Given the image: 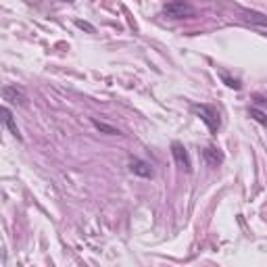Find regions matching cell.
Returning a JSON list of instances; mask_svg holds the SVG:
<instances>
[{
	"mask_svg": "<svg viewBox=\"0 0 267 267\" xmlns=\"http://www.w3.org/2000/svg\"><path fill=\"white\" fill-rule=\"evenodd\" d=\"M163 15L171 19H184L194 15V9L190 5V0H167L163 7Z\"/></svg>",
	"mask_w": 267,
	"mask_h": 267,
	"instance_id": "6da1fadb",
	"label": "cell"
},
{
	"mask_svg": "<svg viewBox=\"0 0 267 267\" xmlns=\"http://www.w3.org/2000/svg\"><path fill=\"white\" fill-rule=\"evenodd\" d=\"M194 111L199 113V117L207 123V128L209 132H217L219 130V113H217V109L215 107H211V105H194Z\"/></svg>",
	"mask_w": 267,
	"mask_h": 267,
	"instance_id": "7a4b0ae2",
	"label": "cell"
},
{
	"mask_svg": "<svg viewBox=\"0 0 267 267\" xmlns=\"http://www.w3.org/2000/svg\"><path fill=\"white\" fill-rule=\"evenodd\" d=\"M171 154H173L175 165L180 167V169H184L186 173H190V171H192V163H190L188 150L184 148V144H182V142H173V144H171Z\"/></svg>",
	"mask_w": 267,
	"mask_h": 267,
	"instance_id": "3957f363",
	"label": "cell"
},
{
	"mask_svg": "<svg viewBox=\"0 0 267 267\" xmlns=\"http://www.w3.org/2000/svg\"><path fill=\"white\" fill-rule=\"evenodd\" d=\"M3 96H5V101H7V103H15V105H21V107L27 105V96H25V92H23L21 88H17V86H5Z\"/></svg>",
	"mask_w": 267,
	"mask_h": 267,
	"instance_id": "277c9868",
	"label": "cell"
},
{
	"mask_svg": "<svg viewBox=\"0 0 267 267\" xmlns=\"http://www.w3.org/2000/svg\"><path fill=\"white\" fill-rule=\"evenodd\" d=\"M130 171L134 175H140V177H152V169H150V165L142 159H130Z\"/></svg>",
	"mask_w": 267,
	"mask_h": 267,
	"instance_id": "5b68a950",
	"label": "cell"
},
{
	"mask_svg": "<svg viewBox=\"0 0 267 267\" xmlns=\"http://www.w3.org/2000/svg\"><path fill=\"white\" fill-rule=\"evenodd\" d=\"M242 19L246 23H252V25H259V27H267V17L263 13H257V11H248V9H242Z\"/></svg>",
	"mask_w": 267,
	"mask_h": 267,
	"instance_id": "8992f818",
	"label": "cell"
},
{
	"mask_svg": "<svg viewBox=\"0 0 267 267\" xmlns=\"http://www.w3.org/2000/svg\"><path fill=\"white\" fill-rule=\"evenodd\" d=\"M203 157H205V161H207L211 167H217V165L223 163V154H221L219 148H215V146H207V148L203 150Z\"/></svg>",
	"mask_w": 267,
	"mask_h": 267,
	"instance_id": "52a82bcc",
	"label": "cell"
},
{
	"mask_svg": "<svg viewBox=\"0 0 267 267\" xmlns=\"http://www.w3.org/2000/svg\"><path fill=\"white\" fill-rule=\"evenodd\" d=\"M3 115H5V125L9 128V132L15 136L17 140H23V138H21V132H19V128H17V123H15V117H13V113H11L9 107L3 109Z\"/></svg>",
	"mask_w": 267,
	"mask_h": 267,
	"instance_id": "ba28073f",
	"label": "cell"
},
{
	"mask_svg": "<svg viewBox=\"0 0 267 267\" xmlns=\"http://www.w3.org/2000/svg\"><path fill=\"white\" fill-rule=\"evenodd\" d=\"M92 123H94V128H96L98 132H105V134H109V136H117V134H119L117 128H113V125H107V123L98 121V119H92Z\"/></svg>",
	"mask_w": 267,
	"mask_h": 267,
	"instance_id": "9c48e42d",
	"label": "cell"
},
{
	"mask_svg": "<svg viewBox=\"0 0 267 267\" xmlns=\"http://www.w3.org/2000/svg\"><path fill=\"white\" fill-rule=\"evenodd\" d=\"M248 115H250L252 119H255V121H259L261 125H265V128H267V115L263 113V111H259V109H250V111H248Z\"/></svg>",
	"mask_w": 267,
	"mask_h": 267,
	"instance_id": "30bf717a",
	"label": "cell"
},
{
	"mask_svg": "<svg viewBox=\"0 0 267 267\" xmlns=\"http://www.w3.org/2000/svg\"><path fill=\"white\" fill-rule=\"evenodd\" d=\"M221 79L223 81H226V86L228 88H234V90H240V81H238V79H232L228 73H221Z\"/></svg>",
	"mask_w": 267,
	"mask_h": 267,
	"instance_id": "8fae6325",
	"label": "cell"
},
{
	"mask_svg": "<svg viewBox=\"0 0 267 267\" xmlns=\"http://www.w3.org/2000/svg\"><path fill=\"white\" fill-rule=\"evenodd\" d=\"M75 25H77V27H81V30H86V32H90V34H94V27H92L90 23H83V21H77Z\"/></svg>",
	"mask_w": 267,
	"mask_h": 267,
	"instance_id": "7c38bea8",
	"label": "cell"
},
{
	"mask_svg": "<svg viewBox=\"0 0 267 267\" xmlns=\"http://www.w3.org/2000/svg\"><path fill=\"white\" fill-rule=\"evenodd\" d=\"M67 3H73V0H67Z\"/></svg>",
	"mask_w": 267,
	"mask_h": 267,
	"instance_id": "4fadbf2b",
	"label": "cell"
}]
</instances>
